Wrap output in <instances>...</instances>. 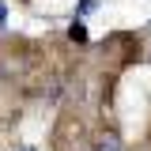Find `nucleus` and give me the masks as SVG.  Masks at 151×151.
Wrapping results in <instances>:
<instances>
[{
	"instance_id": "obj_1",
	"label": "nucleus",
	"mask_w": 151,
	"mask_h": 151,
	"mask_svg": "<svg viewBox=\"0 0 151 151\" xmlns=\"http://www.w3.org/2000/svg\"><path fill=\"white\" fill-rule=\"evenodd\" d=\"M94 151H125V147H121L117 132H102V136H98V144H94Z\"/></svg>"
},
{
	"instance_id": "obj_2",
	"label": "nucleus",
	"mask_w": 151,
	"mask_h": 151,
	"mask_svg": "<svg viewBox=\"0 0 151 151\" xmlns=\"http://www.w3.org/2000/svg\"><path fill=\"white\" fill-rule=\"evenodd\" d=\"M68 38H72V42H87V30H83V23H72V27H68Z\"/></svg>"
},
{
	"instance_id": "obj_3",
	"label": "nucleus",
	"mask_w": 151,
	"mask_h": 151,
	"mask_svg": "<svg viewBox=\"0 0 151 151\" xmlns=\"http://www.w3.org/2000/svg\"><path fill=\"white\" fill-rule=\"evenodd\" d=\"M0 23H4V0H0Z\"/></svg>"
},
{
	"instance_id": "obj_4",
	"label": "nucleus",
	"mask_w": 151,
	"mask_h": 151,
	"mask_svg": "<svg viewBox=\"0 0 151 151\" xmlns=\"http://www.w3.org/2000/svg\"><path fill=\"white\" fill-rule=\"evenodd\" d=\"M23 151H34V147H23Z\"/></svg>"
}]
</instances>
